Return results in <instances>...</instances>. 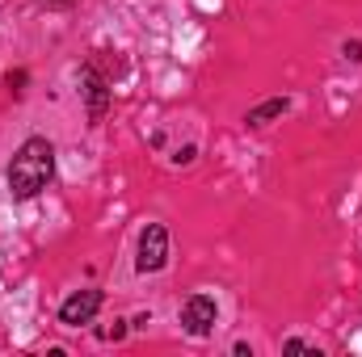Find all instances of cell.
I'll list each match as a JSON object with an SVG mask.
<instances>
[{"instance_id":"obj_1","label":"cell","mask_w":362,"mask_h":357,"mask_svg":"<svg viewBox=\"0 0 362 357\" xmlns=\"http://www.w3.org/2000/svg\"><path fill=\"white\" fill-rule=\"evenodd\" d=\"M51 177H55V147H51L42 135L25 139V143L17 147L13 164H8V193H13L17 202H30V198H38V193L51 185Z\"/></svg>"},{"instance_id":"obj_2","label":"cell","mask_w":362,"mask_h":357,"mask_svg":"<svg viewBox=\"0 0 362 357\" xmlns=\"http://www.w3.org/2000/svg\"><path fill=\"white\" fill-rule=\"evenodd\" d=\"M169 265V231L165 223H148L139 231V257H135V269L139 273H160Z\"/></svg>"},{"instance_id":"obj_3","label":"cell","mask_w":362,"mask_h":357,"mask_svg":"<svg viewBox=\"0 0 362 357\" xmlns=\"http://www.w3.org/2000/svg\"><path fill=\"white\" fill-rule=\"evenodd\" d=\"M215 315H219V307H215L211 294H189V298L181 303V328H185L189 337H206V332L215 328Z\"/></svg>"},{"instance_id":"obj_4","label":"cell","mask_w":362,"mask_h":357,"mask_svg":"<svg viewBox=\"0 0 362 357\" xmlns=\"http://www.w3.org/2000/svg\"><path fill=\"white\" fill-rule=\"evenodd\" d=\"M101 311V290H76V294H68L64 298V307H59V324H68V328H81V324H89L93 315Z\"/></svg>"},{"instance_id":"obj_5","label":"cell","mask_w":362,"mask_h":357,"mask_svg":"<svg viewBox=\"0 0 362 357\" xmlns=\"http://www.w3.org/2000/svg\"><path fill=\"white\" fill-rule=\"evenodd\" d=\"M81 92H85V101H89V122H101L105 109H110V85H105L93 68H85V72H81Z\"/></svg>"},{"instance_id":"obj_6","label":"cell","mask_w":362,"mask_h":357,"mask_svg":"<svg viewBox=\"0 0 362 357\" xmlns=\"http://www.w3.org/2000/svg\"><path fill=\"white\" fill-rule=\"evenodd\" d=\"M286 97H270V101H262L257 109H249V126H266V122H274V118H282L286 114Z\"/></svg>"},{"instance_id":"obj_7","label":"cell","mask_w":362,"mask_h":357,"mask_svg":"<svg viewBox=\"0 0 362 357\" xmlns=\"http://www.w3.org/2000/svg\"><path fill=\"white\" fill-rule=\"evenodd\" d=\"M282 353H316V349H308L303 341H286V345H282Z\"/></svg>"}]
</instances>
